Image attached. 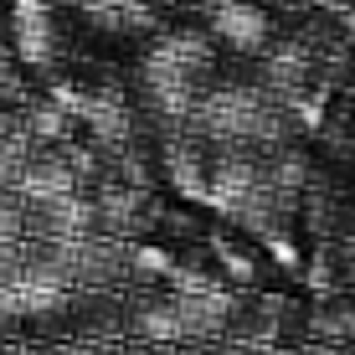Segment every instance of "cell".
I'll use <instances>...</instances> for the list:
<instances>
[{"label":"cell","mask_w":355,"mask_h":355,"mask_svg":"<svg viewBox=\"0 0 355 355\" xmlns=\"http://www.w3.org/2000/svg\"><path fill=\"white\" fill-rule=\"evenodd\" d=\"M227 309H232V288L175 293V314H180V335L186 340H227Z\"/></svg>","instance_id":"cell-2"},{"label":"cell","mask_w":355,"mask_h":355,"mask_svg":"<svg viewBox=\"0 0 355 355\" xmlns=\"http://www.w3.org/2000/svg\"><path fill=\"white\" fill-rule=\"evenodd\" d=\"M26 355H88V345H78V340H36V345H26Z\"/></svg>","instance_id":"cell-7"},{"label":"cell","mask_w":355,"mask_h":355,"mask_svg":"<svg viewBox=\"0 0 355 355\" xmlns=\"http://www.w3.org/2000/svg\"><path fill=\"white\" fill-rule=\"evenodd\" d=\"M216 31L227 36L232 46H242V52H252V46H263V16L252 6H222L216 10Z\"/></svg>","instance_id":"cell-6"},{"label":"cell","mask_w":355,"mask_h":355,"mask_svg":"<svg viewBox=\"0 0 355 355\" xmlns=\"http://www.w3.org/2000/svg\"><path fill=\"white\" fill-rule=\"evenodd\" d=\"M165 175L186 201H206V155L191 139H165Z\"/></svg>","instance_id":"cell-5"},{"label":"cell","mask_w":355,"mask_h":355,"mask_svg":"<svg viewBox=\"0 0 355 355\" xmlns=\"http://www.w3.org/2000/svg\"><path fill=\"white\" fill-rule=\"evenodd\" d=\"M309 340H324V345H355V293H324L309 309Z\"/></svg>","instance_id":"cell-4"},{"label":"cell","mask_w":355,"mask_h":355,"mask_svg":"<svg viewBox=\"0 0 355 355\" xmlns=\"http://www.w3.org/2000/svg\"><path fill=\"white\" fill-rule=\"evenodd\" d=\"M72 191H83V186L62 155H31L16 180V201H57V196H72Z\"/></svg>","instance_id":"cell-3"},{"label":"cell","mask_w":355,"mask_h":355,"mask_svg":"<svg viewBox=\"0 0 355 355\" xmlns=\"http://www.w3.org/2000/svg\"><path fill=\"white\" fill-rule=\"evenodd\" d=\"M278 299H284V293L232 288L227 340H237V345H268V350H273V340H278Z\"/></svg>","instance_id":"cell-1"}]
</instances>
